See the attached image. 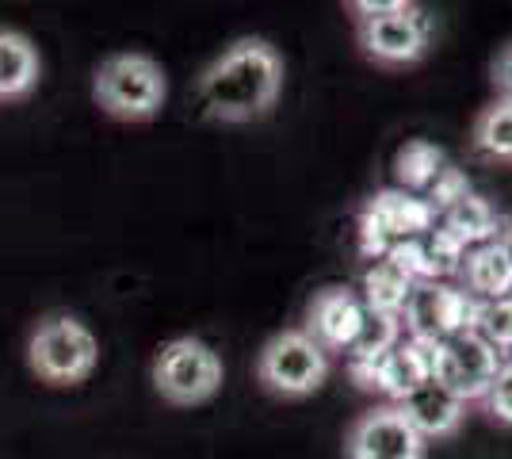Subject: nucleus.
I'll return each mask as SVG.
<instances>
[{
    "instance_id": "obj_13",
    "label": "nucleus",
    "mask_w": 512,
    "mask_h": 459,
    "mask_svg": "<svg viewBox=\"0 0 512 459\" xmlns=\"http://www.w3.org/2000/svg\"><path fill=\"white\" fill-rule=\"evenodd\" d=\"M436 372V341H417V337H402L394 349L379 360V375H375V391L402 402L406 394L417 387L432 383Z\"/></svg>"
},
{
    "instance_id": "obj_24",
    "label": "nucleus",
    "mask_w": 512,
    "mask_h": 459,
    "mask_svg": "<svg viewBox=\"0 0 512 459\" xmlns=\"http://www.w3.org/2000/svg\"><path fill=\"white\" fill-rule=\"evenodd\" d=\"M478 406L490 414V421L509 425L512 429V360H501V368H497V375H493L490 391H486V398H482Z\"/></svg>"
},
{
    "instance_id": "obj_1",
    "label": "nucleus",
    "mask_w": 512,
    "mask_h": 459,
    "mask_svg": "<svg viewBox=\"0 0 512 459\" xmlns=\"http://www.w3.org/2000/svg\"><path fill=\"white\" fill-rule=\"evenodd\" d=\"M283 58L268 39H237L199 77V108L214 123H253L276 108Z\"/></svg>"
},
{
    "instance_id": "obj_5",
    "label": "nucleus",
    "mask_w": 512,
    "mask_h": 459,
    "mask_svg": "<svg viewBox=\"0 0 512 459\" xmlns=\"http://www.w3.org/2000/svg\"><path fill=\"white\" fill-rule=\"evenodd\" d=\"M153 387L172 406H199L222 387V360L199 337H176L153 360Z\"/></svg>"
},
{
    "instance_id": "obj_15",
    "label": "nucleus",
    "mask_w": 512,
    "mask_h": 459,
    "mask_svg": "<svg viewBox=\"0 0 512 459\" xmlns=\"http://www.w3.org/2000/svg\"><path fill=\"white\" fill-rule=\"evenodd\" d=\"M39 85V50L27 35L0 27V104L23 100Z\"/></svg>"
},
{
    "instance_id": "obj_2",
    "label": "nucleus",
    "mask_w": 512,
    "mask_h": 459,
    "mask_svg": "<svg viewBox=\"0 0 512 459\" xmlns=\"http://www.w3.org/2000/svg\"><path fill=\"white\" fill-rule=\"evenodd\" d=\"M92 96L107 115L142 123L165 108L169 81H165V69L157 66L150 54L127 50V54H111L100 62L96 81H92Z\"/></svg>"
},
{
    "instance_id": "obj_19",
    "label": "nucleus",
    "mask_w": 512,
    "mask_h": 459,
    "mask_svg": "<svg viewBox=\"0 0 512 459\" xmlns=\"http://www.w3.org/2000/svg\"><path fill=\"white\" fill-rule=\"evenodd\" d=\"M402 318L398 314H375V310H363V322L348 345V364H379L386 352L402 341Z\"/></svg>"
},
{
    "instance_id": "obj_22",
    "label": "nucleus",
    "mask_w": 512,
    "mask_h": 459,
    "mask_svg": "<svg viewBox=\"0 0 512 459\" xmlns=\"http://www.w3.org/2000/svg\"><path fill=\"white\" fill-rule=\"evenodd\" d=\"M421 249H425L428 276H432V280L459 276V268H463V257H467V245L451 238L444 226H432L428 234H421Z\"/></svg>"
},
{
    "instance_id": "obj_17",
    "label": "nucleus",
    "mask_w": 512,
    "mask_h": 459,
    "mask_svg": "<svg viewBox=\"0 0 512 459\" xmlns=\"http://www.w3.org/2000/svg\"><path fill=\"white\" fill-rule=\"evenodd\" d=\"M413 280L398 268L394 261H375L363 272V310H375V314H402Z\"/></svg>"
},
{
    "instance_id": "obj_20",
    "label": "nucleus",
    "mask_w": 512,
    "mask_h": 459,
    "mask_svg": "<svg viewBox=\"0 0 512 459\" xmlns=\"http://www.w3.org/2000/svg\"><path fill=\"white\" fill-rule=\"evenodd\" d=\"M470 146L490 157V161H512V104L509 100H493L490 108L474 115L470 127Z\"/></svg>"
},
{
    "instance_id": "obj_23",
    "label": "nucleus",
    "mask_w": 512,
    "mask_h": 459,
    "mask_svg": "<svg viewBox=\"0 0 512 459\" xmlns=\"http://www.w3.org/2000/svg\"><path fill=\"white\" fill-rule=\"evenodd\" d=\"M463 196H470V180L467 173L459 169V165H444L440 173H436V180L425 188V203L432 207V215H444L448 207H455Z\"/></svg>"
},
{
    "instance_id": "obj_21",
    "label": "nucleus",
    "mask_w": 512,
    "mask_h": 459,
    "mask_svg": "<svg viewBox=\"0 0 512 459\" xmlns=\"http://www.w3.org/2000/svg\"><path fill=\"white\" fill-rule=\"evenodd\" d=\"M470 329H474L497 356H509L512 352V295L474 306V322H470Z\"/></svg>"
},
{
    "instance_id": "obj_7",
    "label": "nucleus",
    "mask_w": 512,
    "mask_h": 459,
    "mask_svg": "<svg viewBox=\"0 0 512 459\" xmlns=\"http://www.w3.org/2000/svg\"><path fill=\"white\" fill-rule=\"evenodd\" d=\"M436 226V215L421 196L402 188H386L367 199L360 211V253L367 261H383L394 241L421 238Z\"/></svg>"
},
{
    "instance_id": "obj_18",
    "label": "nucleus",
    "mask_w": 512,
    "mask_h": 459,
    "mask_svg": "<svg viewBox=\"0 0 512 459\" xmlns=\"http://www.w3.org/2000/svg\"><path fill=\"white\" fill-rule=\"evenodd\" d=\"M444 165H448V157H444V150L436 142L413 138V142H406L402 150L394 153V180H398L402 192L417 196V192H425L428 184L436 180V173Z\"/></svg>"
},
{
    "instance_id": "obj_25",
    "label": "nucleus",
    "mask_w": 512,
    "mask_h": 459,
    "mask_svg": "<svg viewBox=\"0 0 512 459\" xmlns=\"http://www.w3.org/2000/svg\"><path fill=\"white\" fill-rule=\"evenodd\" d=\"M490 81L497 88V100L512 104V43H505L497 50V58L490 62Z\"/></svg>"
},
{
    "instance_id": "obj_4",
    "label": "nucleus",
    "mask_w": 512,
    "mask_h": 459,
    "mask_svg": "<svg viewBox=\"0 0 512 459\" xmlns=\"http://www.w3.org/2000/svg\"><path fill=\"white\" fill-rule=\"evenodd\" d=\"M256 379L276 398H310L329 379V352L302 329H283L256 356Z\"/></svg>"
},
{
    "instance_id": "obj_10",
    "label": "nucleus",
    "mask_w": 512,
    "mask_h": 459,
    "mask_svg": "<svg viewBox=\"0 0 512 459\" xmlns=\"http://www.w3.org/2000/svg\"><path fill=\"white\" fill-rule=\"evenodd\" d=\"M428 444L398 414V406L363 410L344 433V459H425Z\"/></svg>"
},
{
    "instance_id": "obj_26",
    "label": "nucleus",
    "mask_w": 512,
    "mask_h": 459,
    "mask_svg": "<svg viewBox=\"0 0 512 459\" xmlns=\"http://www.w3.org/2000/svg\"><path fill=\"white\" fill-rule=\"evenodd\" d=\"M501 245L509 249V257H512V222H505V230H501Z\"/></svg>"
},
{
    "instance_id": "obj_3",
    "label": "nucleus",
    "mask_w": 512,
    "mask_h": 459,
    "mask_svg": "<svg viewBox=\"0 0 512 459\" xmlns=\"http://www.w3.org/2000/svg\"><path fill=\"white\" fill-rule=\"evenodd\" d=\"M27 360L39 379L54 383V387H69V383H81L92 375L96 360H100V345L85 322H77L69 314H54L31 333Z\"/></svg>"
},
{
    "instance_id": "obj_16",
    "label": "nucleus",
    "mask_w": 512,
    "mask_h": 459,
    "mask_svg": "<svg viewBox=\"0 0 512 459\" xmlns=\"http://www.w3.org/2000/svg\"><path fill=\"white\" fill-rule=\"evenodd\" d=\"M444 230H448L455 241H463L467 249H478V245H490V241L501 238L505 222L493 211L490 199L470 192V196H463L455 207L444 211Z\"/></svg>"
},
{
    "instance_id": "obj_14",
    "label": "nucleus",
    "mask_w": 512,
    "mask_h": 459,
    "mask_svg": "<svg viewBox=\"0 0 512 459\" xmlns=\"http://www.w3.org/2000/svg\"><path fill=\"white\" fill-rule=\"evenodd\" d=\"M463 291L478 303H490V299H505L512 295V257L509 249L501 245V238L490 241V245H478V249H467L463 257Z\"/></svg>"
},
{
    "instance_id": "obj_8",
    "label": "nucleus",
    "mask_w": 512,
    "mask_h": 459,
    "mask_svg": "<svg viewBox=\"0 0 512 459\" xmlns=\"http://www.w3.org/2000/svg\"><path fill=\"white\" fill-rule=\"evenodd\" d=\"M474 306H478V299H470L463 287H448L440 284V280H432V284H413L398 318H402V333L406 337L448 341L455 333L470 329Z\"/></svg>"
},
{
    "instance_id": "obj_9",
    "label": "nucleus",
    "mask_w": 512,
    "mask_h": 459,
    "mask_svg": "<svg viewBox=\"0 0 512 459\" xmlns=\"http://www.w3.org/2000/svg\"><path fill=\"white\" fill-rule=\"evenodd\" d=\"M497 368H501V356L474 329H463L448 341H436V372H432V379L444 383L467 406L486 398Z\"/></svg>"
},
{
    "instance_id": "obj_11",
    "label": "nucleus",
    "mask_w": 512,
    "mask_h": 459,
    "mask_svg": "<svg viewBox=\"0 0 512 459\" xmlns=\"http://www.w3.org/2000/svg\"><path fill=\"white\" fill-rule=\"evenodd\" d=\"M363 322V303L348 287H321L306 306V326L302 333L318 345L321 352H344L352 345L356 329Z\"/></svg>"
},
{
    "instance_id": "obj_12",
    "label": "nucleus",
    "mask_w": 512,
    "mask_h": 459,
    "mask_svg": "<svg viewBox=\"0 0 512 459\" xmlns=\"http://www.w3.org/2000/svg\"><path fill=\"white\" fill-rule=\"evenodd\" d=\"M398 414L406 417L413 425V433L432 444V440H451L459 437V429L467 425V402L455 398V394L444 387V383H425L417 387L413 394H406L402 402H394Z\"/></svg>"
},
{
    "instance_id": "obj_6",
    "label": "nucleus",
    "mask_w": 512,
    "mask_h": 459,
    "mask_svg": "<svg viewBox=\"0 0 512 459\" xmlns=\"http://www.w3.org/2000/svg\"><path fill=\"white\" fill-rule=\"evenodd\" d=\"M356 43L363 58L383 69L417 66L432 46V20L425 8L402 0L394 12L375 16V20H356Z\"/></svg>"
}]
</instances>
